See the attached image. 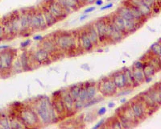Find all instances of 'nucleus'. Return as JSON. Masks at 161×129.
<instances>
[{
	"instance_id": "f257e3e1",
	"label": "nucleus",
	"mask_w": 161,
	"mask_h": 129,
	"mask_svg": "<svg viewBox=\"0 0 161 129\" xmlns=\"http://www.w3.org/2000/svg\"><path fill=\"white\" fill-rule=\"evenodd\" d=\"M32 108L37 112L40 121L44 124H49L59 120L57 114L54 110L52 102L47 97H42L37 99L33 104Z\"/></svg>"
},
{
	"instance_id": "f03ea898",
	"label": "nucleus",
	"mask_w": 161,
	"mask_h": 129,
	"mask_svg": "<svg viewBox=\"0 0 161 129\" xmlns=\"http://www.w3.org/2000/svg\"><path fill=\"white\" fill-rule=\"evenodd\" d=\"M59 50L63 52H71L76 48V39L73 33L61 32L52 39Z\"/></svg>"
},
{
	"instance_id": "7ed1b4c3",
	"label": "nucleus",
	"mask_w": 161,
	"mask_h": 129,
	"mask_svg": "<svg viewBox=\"0 0 161 129\" xmlns=\"http://www.w3.org/2000/svg\"><path fill=\"white\" fill-rule=\"evenodd\" d=\"M17 51L16 49H5L0 51V75H11V69L12 63L16 57Z\"/></svg>"
},
{
	"instance_id": "20e7f679",
	"label": "nucleus",
	"mask_w": 161,
	"mask_h": 129,
	"mask_svg": "<svg viewBox=\"0 0 161 129\" xmlns=\"http://www.w3.org/2000/svg\"><path fill=\"white\" fill-rule=\"evenodd\" d=\"M17 116L26 127H36L40 123V119L32 107H23V108L19 110Z\"/></svg>"
},
{
	"instance_id": "39448f33",
	"label": "nucleus",
	"mask_w": 161,
	"mask_h": 129,
	"mask_svg": "<svg viewBox=\"0 0 161 129\" xmlns=\"http://www.w3.org/2000/svg\"><path fill=\"white\" fill-rule=\"evenodd\" d=\"M97 86H98V91H99L102 96H113L117 95L118 89L115 85L111 77H104Z\"/></svg>"
},
{
	"instance_id": "423d86ee",
	"label": "nucleus",
	"mask_w": 161,
	"mask_h": 129,
	"mask_svg": "<svg viewBox=\"0 0 161 129\" xmlns=\"http://www.w3.org/2000/svg\"><path fill=\"white\" fill-rule=\"evenodd\" d=\"M46 2L47 4L45 6L48 7L52 16L57 19V21L65 19L67 16L68 13L66 12V11L56 0H48Z\"/></svg>"
},
{
	"instance_id": "0eeeda50",
	"label": "nucleus",
	"mask_w": 161,
	"mask_h": 129,
	"mask_svg": "<svg viewBox=\"0 0 161 129\" xmlns=\"http://www.w3.org/2000/svg\"><path fill=\"white\" fill-rule=\"evenodd\" d=\"M137 97L138 98L136 99H134V100L131 101L130 102L129 107L132 111L134 118L139 121V120H143L146 116V108H147V107L144 104V102L140 99L139 97Z\"/></svg>"
},
{
	"instance_id": "6e6552de",
	"label": "nucleus",
	"mask_w": 161,
	"mask_h": 129,
	"mask_svg": "<svg viewBox=\"0 0 161 129\" xmlns=\"http://www.w3.org/2000/svg\"><path fill=\"white\" fill-rule=\"evenodd\" d=\"M111 79L113 80L114 83L116 86L117 89L123 90V89L128 87L127 76H126L123 70H120V71H117L114 73L112 74Z\"/></svg>"
},
{
	"instance_id": "1a4fd4ad",
	"label": "nucleus",
	"mask_w": 161,
	"mask_h": 129,
	"mask_svg": "<svg viewBox=\"0 0 161 129\" xmlns=\"http://www.w3.org/2000/svg\"><path fill=\"white\" fill-rule=\"evenodd\" d=\"M78 41H79V45H80V48L83 51H86V52H90L94 48V44L90 41V37H89L88 34H87L86 29H83L82 31L79 33L78 36Z\"/></svg>"
},
{
	"instance_id": "9d476101",
	"label": "nucleus",
	"mask_w": 161,
	"mask_h": 129,
	"mask_svg": "<svg viewBox=\"0 0 161 129\" xmlns=\"http://www.w3.org/2000/svg\"><path fill=\"white\" fill-rule=\"evenodd\" d=\"M106 24L107 22L103 19H98L95 23H94V27L96 29L97 33L98 35V41L99 44H103L107 41L106 35H105V29H106Z\"/></svg>"
},
{
	"instance_id": "9b49d317",
	"label": "nucleus",
	"mask_w": 161,
	"mask_h": 129,
	"mask_svg": "<svg viewBox=\"0 0 161 129\" xmlns=\"http://www.w3.org/2000/svg\"><path fill=\"white\" fill-rule=\"evenodd\" d=\"M34 60L37 62L39 66L40 65H46V64L51 62V54L44 50V48H39L37 52H35L33 55Z\"/></svg>"
},
{
	"instance_id": "f8f14e48",
	"label": "nucleus",
	"mask_w": 161,
	"mask_h": 129,
	"mask_svg": "<svg viewBox=\"0 0 161 129\" xmlns=\"http://www.w3.org/2000/svg\"><path fill=\"white\" fill-rule=\"evenodd\" d=\"M31 19V12H23L20 13V30H19V34L22 35L24 32H29Z\"/></svg>"
},
{
	"instance_id": "ddd939ff",
	"label": "nucleus",
	"mask_w": 161,
	"mask_h": 129,
	"mask_svg": "<svg viewBox=\"0 0 161 129\" xmlns=\"http://www.w3.org/2000/svg\"><path fill=\"white\" fill-rule=\"evenodd\" d=\"M61 99L66 111V115L74 113V100L70 96L68 91H65V92L62 91Z\"/></svg>"
},
{
	"instance_id": "4468645a",
	"label": "nucleus",
	"mask_w": 161,
	"mask_h": 129,
	"mask_svg": "<svg viewBox=\"0 0 161 129\" xmlns=\"http://www.w3.org/2000/svg\"><path fill=\"white\" fill-rule=\"evenodd\" d=\"M129 2L130 4H132L138 9L139 10L141 14L144 17H148L152 15V8L148 6L145 2H144V0H129Z\"/></svg>"
},
{
	"instance_id": "2eb2a0df",
	"label": "nucleus",
	"mask_w": 161,
	"mask_h": 129,
	"mask_svg": "<svg viewBox=\"0 0 161 129\" xmlns=\"http://www.w3.org/2000/svg\"><path fill=\"white\" fill-rule=\"evenodd\" d=\"M10 19L12 23L13 37H16L18 33H19L20 30V13H19V12H14L10 16Z\"/></svg>"
},
{
	"instance_id": "dca6fc26",
	"label": "nucleus",
	"mask_w": 161,
	"mask_h": 129,
	"mask_svg": "<svg viewBox=\"0 0 161 129\" xmlns=\"http://www.w3.org/2000/svg\"><path fill=\"white\" fill-rule=\"evenodd\" d=\"M111 22L113 23V24L115 25V27H117L121 32L123 33L124 36L127 35V30H126V25H125V21L123 18L121 17L120 16H119L117 13L115 14L112 16Z\"/></svg>"
},
{
	"instance_id": "f3484780",
	"label": "nucleus",
	"mask_w": 161,
	"mask_h": 129,
	"mask_svg": "<svg viewBox=\"0 0 161 129\" xmlns=\"http://www.w3.org/2000/svg\"><path fill=\"white\" fill-rule=\"evenodd\" d=\"M52 103L54 110H55V112L57 114L59 119L61 116L66 115V111H65V106H64V103L63 102H62L61 96L55 97V98H54V100L52 102Z\"/></svg>"
},
{
	"instance_id": "a211bd4d",
	"label": "nucleus",
	"mask_w": 161,
	"mask_h": 129,
	"mask_svg": "<svg viewBox=\"0 0 161 129\" xmlns=\"http://www.w3.org/2000/svg\"><path fill=\"white\" fill-rule=\"evenodd\" d=\"M41 48L49 52L51 56L56 52V51L59 50L52 39H45V40L44 39L42 41V44H41Z\"/></svg>"
},
{
	"instance_id": "6ab92c4d",
	"label": "nucleus",
	"mask_w": 161,
	"mask_h": 129,
	"mask_svg": "<svg viewBox=\"0 0 161 129\" xmlns=\"http://www.w3.org/2000/svg\"><path fill=\"white\" fill-rule=\"evenodd\" d=\"M41 12H42L43 16H44L45 22H46L47 27H52V25H54V24L57 22V19L52 16V13L49 12V10L48 9V7H47L45 5H44V6L41 7Z\"/></svg>"
},
{
	"instance_id": "aec40b11",
	"label": "nucleus",
	"mask_w": 161,
	"mask_h": 129,
	"mask_svg": "<svg viewBox=\"0 0 161 129\" xmlns=\"http://www.w3.org/2000/svg\"><path fill=\"white\" fill-rule=\"evenodd\" d=\"M85 29H86L87 34H88L91 42L94 44V46H98V44H99V41H98V33H97L96 29L94 27V24H90V25L87 26V27Z\"/></svg>"
},
{
	"instance_id": "412c9836",
	"label": "nucleus",
	"mask_w": 161,
	"mask_h": 129,
	"mask_svg": "<svg viewBox=\"0 0 161 129\" xmlns=\"http://www.w3.org/2000/svg\"><path fill=\"white\" fill-rule=\"evenodd\" d=\"M86 84V101L85 102L91 100L94 97H96L97 92H98V86L96 83H90L88 82Z\"/></svg>"
},
{
	"instance_id": "4be33fe9",
	"label": "nucleus",
	"mask_w": 161,
	"mask_h": 129,
	"mask_svg": "<svg viewBox=\"0 0 161 129\" xmlns=\"http://www.w3.org/2000/svg\"><path fill=\"white\" fill-rule=\"evenodd\" d=\"M117 14L119 16L123 18V19H134L131 12H130V8L127 5L125 4L124 6H122L117 10Z\"/></svg>"
},
{
	"instance_id": "5701e85b",
	"label": "nucleus",
	"mask_w": 161,
	"mask_h": 129,
	"mask_svg": "<svg viewBox=\"0 0 161 129\" xmlns=\"http://www.w3.org/2000/svg\"><path fill=\"white\" fill-rule=\"evenodd\" d=\"M126 5H127V6L129 7V8H130V12H131V14H132L133 17H134V19L135 21H137L138 23H139L140 21H142L143 19L145 18L144 16H143L142 14H141V12H140L139 10L138 9V7H136L134 6V5H132V4H130L129 2H128V3L126 4Z\"/></svg>"
},
{
	"instance_id": "b1692460",
	"label": "nucleus",
	"mask_w": 161,
	"mask_h": 129,
	"mask_svg": "<svg viewBox=\"0 0 161 129\" xmlns=\"http://www.w3.org/2000/svg\"><path fill=\"white\" fill-rule=\"evenodd\" d=\"M19 61H20V63H21L23 70L27 71V70L31 69V67H30V57L28 56V54L27 52H22L21 56L19 57Z\"/></svg>"
},
{
	"instance_id": "393cba45",
	"label": "nucleus",
	"mask_w": 161,
	"mask_h": 129,
	"mask_svg": "<svg viewBox=\"0 0 161 129\" xmlns=\"http://www.w3.org/2000/svg\"><path fill=\"white\" fill-rule=\"evenodd\" d=\"M131 70H132V75L133 77H134V81H135V82H136L139 86L140 84H142L143 82H144L145 75H144L143 69H137L133 68Z\"/></svg>"
},
{
	"instance_id": "a878e982",
	"label": "nucleus",
	"mask_w": 161,
	"mask_h": 129,
	"mask_svg": "<svg viewBox=\"0 0 161 129\" xmlns=\"http://www.w3.org/2000/svg\"><path fill=\"white\" fill-rule=\"evenodd\" d=\"M143 71H144L145 77H149V76H153L156 73V69L153 67L152 64L149 62H145L143 64Z\"/></svg>"
},
{
	"instance_id": "bb28decb",
	"label": "nucleus",
	"mask_w": 161,
	"mask_h": 129,
	"mask_svg": "<svg viewBox=\"0 0 161 129\" xmlns=\"http://www.w3.org/2000/svg\"><path fill=\"white\" fill-rule=\"evenodd\" d=\"M125 25H126V30L127 33H132L136 31L139 27V23L134 19H124Z\"/></svg>"
},
{
	"instance_id": "cd10ccee",
	"label": "nucleus",
	"mask_w": 161,
	"mask_h": 129,
	"mask_svg": "<svg viewBox=\"0 0 161 129\" xmlns=\"http://www.w3.org/2000/svg\"><path fill=\"white\" fill-rule=\"evenodd\" d=\"M32 12V19L31 23H30V31L31 32L40 31V22H39L38 17H37V12Z\"/></svg>"
},
{
	"instance_id": "c85d7f7f",
	"label": "nucleus",
	"mask_w": 161,
	"mask_h": 129,
	"mask_svg": "<svg viewBox=\"0 0 161 129\" xmlns=\"http://www.w3.org/2000/svg\"><path fill=\"white\" fill-rule=\"evenodd\" d=\"M124 73L127 76V82H128V87L130 88H134V87H138V84L135 82L134 81V77L132 75V70L130 69V68H126L124 69Z\"/></svg>"
},
{
	"instance_id": "c756f323",
	"label": "nucleus",
	"mask_w": 161,
	"mask_h": 129,
	"mask_svg": "<svg viewBox=\"0 0 161 129\" xmlns=\"http://www.w3.org/2000/svg\"><path fill=\"white\" fill-rule=\"evenodd\" d=\"M80 85L78 84H76V85L71 86V87L69 88V94L70 95V96L73 98V100H77L79 98V93H80Z\"/></svg>"
},
{
	"instance_id": "7c9ffc66",
	"label": "nucleus",
	"mask_w": 161,
	"mask_h": 129,
	"mask_svg": "<svg viewBox=\"0 0 161 129\" xmlns=\"http://www.w3.org/2000/svg\"><path fill=\"white\" fill-rule=\"evenodd\" d=\"M23 71V68H22L21 63H20V61H19V58L14 60L13 63H12V69H11V73H20V72Z\"/></svg>"
},
{
	"instance_id": "2f4dec72",
	"label": "nucleus",
	"mask_w": 161,
	"mask_h": 129,
	"mask_svg": "<svg viewBox=\"0 0 161 129\" xmlns=\"http://www.w3.org/2000/svg\"><path fill=\"white\" fill-rule=\"evenodd\" d=\"M151 49V52H152V56L155 57H160V54H161V44L160 42H156L155 44H153L150 48Z\"/></svg>"
},
{
	"instance_id": "473e14b6",
	"label": "nucleus",
	"mask_w": 161,
	"mask_h": 129,
	"mask_svg": "<svg viewBox=\"0 0 161 129\" xmlns=\"http://www.w3.org/2000/svg\"><path fill=\"white\" fill-rule=\"evenodd\" d=\"M118 119H119V121H120L121 124H122V127H123L129 128V127H133V126H132L133 123H131L130 121H129L127 118L123 116V114L122 113V112H121V113H119V115L118 116Z\"/></svg>"
},
{
	"instance_id": "72a5a7b5",
	"label": "nucleus",
	"mask_w": 161,
	"mask_h": 129,
	"mask_svg": "<svg viewBox=\"0 0 161 129\" xmlns=\"http://www.w3.org/2000/svg\"><path fill=\"white\" fill-rule=\"evenodd\" d=\"M0 127L3 128H11L10 120L7 115L2 114L0 116Z\"/></svg>"
},
{
	"instance_id": "f704fd0d",
	"label": "nucleus",
	"mask_w": 161,
	"mask_h": 129,
	"mask_svg": "<svg viewBox=\"0 0 161 129\" xmlns=\"http://www.w3.org/2000/svg\"><path fill=\"white\" fill-rule=\"evenodd\" d=\"M86 87H87L86 82L80 84V93H79L78 99L80 101H82V102H85V101H86Z\"/></svg>"
},
{
	"instance_id": "c9c22d12",
	"label": "nucleus",
	"mask_w": 161,
	"mask_h": 129,
	"mask_svg": "<svg viewBox=\"0 0 161 129\" xmlns=\"http://www.w3.org/2000/svg\"><path fill=\"white\" fill-rule=\"evenodd\" d=\"M37 16L38 17L39 22H40V30H45L47 28V24L46 22H45V19H44V16H43V13L41 12V10H39V11H37Z\"/></svg>"
},
{
	"instance_id": "e433bc0d",
	"label": "nucleus",
	"mask_w": 161,
	"mask_h": 129,
	"mask_svg": "<svg viewBox=\"0 0 161 129\" xmlns=\"http://www.w3.org/2000/svg\"><path fill=\"white\" fill-rule=\"evenodd\" d=\"M152 57H153V58H152V59L149 61V62L152 64V66H153V67L155 68L156 70H159V69H160V57L155 56Z\"/></svg>"
},
{
	"instance_id": "4c0bfd02",
	"label": "nucleus",
	"mask_w": 161,
	"mask_h": 129,
	"mask_svg": "<svg viewBox=\"0 0 161 129\" xmlns=\"http://www.w3.org/2000/svg\"><path fill=\"white\" fill-rule=\"evenodd\" d=\"M103 98H97V97H94L93 99L90 101H87V102H85L84 104V107H89L92 106V105H94V104L98 103V102H101Z\"/></svg>"
},
{
	"instance_id": "58836bf2",
	"label": "nucleus",
	"mask_w": 161,
	"mask_h": 129,
	"mask_svg": "<svg viewBox=\"0 0 161 129\" xmlns=\"http://www.w3.org/2000/svg\"><path fill=\"white\" fill-rule=\"evenodd\" d=\"M84 104H85L84 102L79 100V99L75 100L74 101V110H75V112L80 110V109H82V108L84 107Z\"/></svg>"
},
{
	"instance_id": "ea45409f",
	"label": "nucleus",
	"mask_w": 161,
	"mask_h": 129,
	"mask_svg": "<svg viewBox=\"0 0 161 129\" xmlns=\"http://www.w3.org/2000/svg\"><path fill=\"white\" fill-rule=\"evenodd\" d=\"M123 91L122 92L119 93L118 95L119 96H124V95H130V93L132 92V88H130V87H127V88H124L123 89Z\"/></svg>"
},
{
	"instance_id": "a19ab883",
	"label": "nucleus",
	"mask_w": 161,
	"mask_h": 129,
	"mask_svg": "<svg viewBox=\"0 0 161 129\" xmlns=\"http://www.w3.org/2000/svg\"><path fill=\"white\" fill-rule=\"evenodd\" d=\"M143 64H144V62H143L141 60L136 61V62L134 63L133 68H134V69H142Z\"/></svg>"
},
{
	"instance_id": "79ce46f5",
	"label": "nucleus",
	"mask_w": 161,
	"mask_h": 129,
	"mask_svg": "<svg viewBox=\"0 0 161 129\" xmlns=\"http://www.w3.org/2000/svg\"><path fill=\"white\" fill-rule=\"evenodd\" d=\"M30 44H31V40H30V39H27V40H26V41H23V42L21 43L20 47H21L22 48H27Z\"/></svg>"
},
{
	"instance_id": "37998d69",
	"label": "nucleus",
	"mask_w": 161,
	"mask_h": 129,
	"mask_svg": "<svg viewBox=\"0 0 161 129\" xmlns=\"http://www.w3.org/2000/svg\"><path fill=\"white\" fill-rule=\"evenodd\" d=\"M106 112H107V110H106V107H101L100 109H98V116H103V115H105V114L106 113Z\"/></svg>"
},
{
	"instance_id": "c03bdc74",
	"label": "nucleus",
	"mask_w": 161,
	"mask_h": 129,
	"mask_svg": "<svg viewBox=\"0 0 161 129\" xmlns=\"http://www.w3.org/2000/svg\"><path fill=\"white\" fill-rule=\"evenodd\" d=\"M105 120H102L101 121L98 122V123H97L96 125L94 126V127H93V129H98V128H100V127H102V125L105 123Z\"/></svg>"
},
{
	"instance_id": "a18cd8bd",
	"label": "nucleus",
	"mask_w": 161,
	"mask_h": 129,
	"mask_svg": "<svg viewBox=\"0 0 161 129\" xmlns=\"http://www.w3.org/2000/svg\"><path fill=\"white\" fill-rule=\"evenodd\" d=\"M3 39H5V36H4L3 28H2V24H0V41H2Z\"/></svg>"
},
{
	"instance_id": "49530a36",
	"label": "nucleus",
	"mask_w": 161,
	"mask_h": 129,
	"mask_svg": "<svg viewBox=\"0 0 161 129\" xmlns=\"http://www.w3.org/2000/svg\"><path fill=\"white\" fill-rule=\"evenodd\" d=\"M33 39H34V41H42L44 38V37L41 36V35H36V36H34Z\"/></svg>"
},
{
	"instance_id": "de8ad7c7",
	"label": "nucleus",
	"mask_w": 161,
	"mask_h": 129,
	"mask_svg": "<svg viewBox=\"0 0 161 129\" xmlns=\"http://www.w3.org/2000/svg\"><path fill=\"white\" fill-rule=\"evenodd\" d=\"M112 7H113V3L110 2V3H109V4H106L105 6L102 7L100 8V10H101V11H105V10H107V9H110V8H111Z\"/></svg>"
},
{
	"instance_id": "09e8293b",
	"label": "nucleus",
	"mask_w": 161,
	"mask_h": 129,
	"mask_svg": "<svg viewBox=\"0 0 161 129\" xmlns=\"http://www.w3.org/2000/svg\"><path fill=\"white\" fill-rule=\"evenodd\" d=\"M96 9L95 7H88L87 9H85L84 11V14H87V13H90V12H94V10Z\"/></svg>"
},
{
	"instance_id": "8fccbe9b",
	"label": "nucleus",
	"mask_w": 161,
	"mask_h": 129,
	"mask_svg": "<svg viewBox=\"0 0 161 129\" xmlns=\"http://www.w3.org/2000/svg\"><path fill=\"white\" fill-rule=\"evenodd\" d=\"M61 94H62L61 91H56V92L52 93V97H53V98H55V97L61 96Z\"/></svg>"
},
{
	"instance_id": "3c124183",
	"label": "nucleus",
	"mask_w": 161,
	"mask_h": 129,
	"mask_svg": "<svg viewBox=\"0 0 161 129\" xmlns=\"http://www.w3.org/2000/svg\"><path fill=\"white\" fill-rule=\"evenodd\" d=\"M152 81V76H149V77H145L144 78V82L146 83H150Z\"/></svg>"
},
{
	"instance_id": "603ef678",
	"label": "nucleus",
	"mask_w": 161,
	"mask_h": 129,
	"mask_svg": "<svg viewBox=\"0 0 161 129\" xmlns=\"http://www.w3.org/2000/svg\"><path fill=\"white\" fill-rule=\"evenodd\" d=\"M11 48L10 45H0V50H5V49H9Z\"/></svg>"
},
{
	"instance_id": "864d4df0",
	"label": "nucleus",
	"mask_w": 161,
	"mask_h": 129,
	"mask_svg": "<svg viewBox=\"0 0 161 129\" xmlns=\"http://www.w3.org/2000/svg\"><path fill=\"white\" fill-rule=\"evenodd\" d=\"M94 2H95L97 6H102V4H103V0H95Z\"/></svg>"
},
{
	"instance_id": "5fc2aeb1",
	"label": "nucleus",
	"mask_w": 161,
	"mask_h": 129,
	"mask_svg": "<svg viewBox=\"0 0 161 129\" xmlns=\"http://www.w3.org/2000/svg\"><path fill=\"white\" fill-rule=\"evenodd\" d=\"M78 3H79V6L87 4V0H78Z\"/></svg>"
},
{
	"instance_id": "6e6d98bb",
	"label": "nucleus",
	"mask_w": 161,
	"mask_h": 129,
	"mask_svg": "<svg viewBox=\"0 0 161 129\" xmlns=\"http://www.w3.org/2000/svg\"><path fill=\"white\" fill-rule=\"evenodd\" d=\"M87 18H88V15H87V14H83L82 16H80V21H82V20L87 19Z\"/></svg>"
},
{
	"instance_id": "4d7b16f0",
	"label": "nucleus",
	"mask_w": 161,
	"mask_h": 129,
	"mask_svg": "<svg viewBox=\"0 0 161 129\" xmlns=\"http://www.w3.org/2000/svg\"><path fill=\"white\" fill-rule=\"evenodd\" d=\"M115 106V102H109L108 103V108H113Z\"/></svg>"
},
{
	"instance_id": "13d9d810",
	"label": "nucleus",
	"mask_w": 161,
	"mask_h": 129,
	"mask_svg": "<svg viewBox=\"0 0 161 129\" xmlns=\"http://www.w3.org/2000/svg\"><path fill=\"white\" fill-rule=\"evenodd\" d=\"M120 102L121 103H126V102H127V98H122V99L120 100Z\"/></svg>"
},
{
	"instance_id": "bf43d9fd",
	"label": "nucleus",
	"mask_w": 161,
	"mask_h": 129,
	"mask_svg": "<svg viewBox=\"0 0 161 129\" xmlns=\"http://www.w3.org/2000/svg\"><path fill=\"white\" fill-rule=\"evenodd\" d=\"M95 2V0H87V3L90 4V3H94Z\"/></svg>"
},
{
	"instance_id": "052dcab7",
	"label": "nucleus",
	"mask_w": 161,
	"mask_h": 129,
	"mask_svg": "<svg viewBox=\"0 0 161 129\" xmlns=\"http://www.w3.org/2000/svg\"><path fill=\"white\" fill-rule=\"evenodd\" d=\"M107 1H110V0H107Z\"/></svg>"
}]
</instances>
